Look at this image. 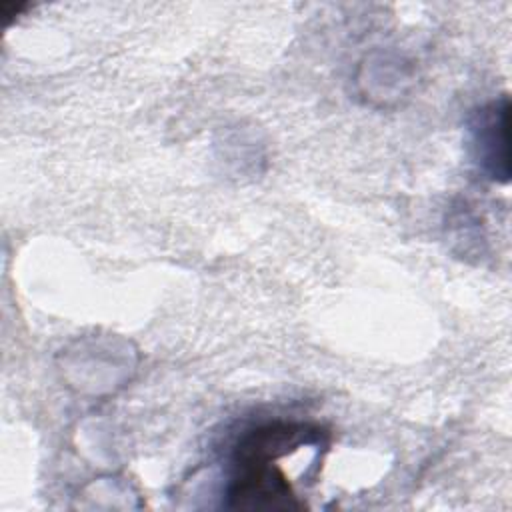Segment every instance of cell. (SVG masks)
<instances>
[{
  "mask_svg": "<svg viewBox=\"0 0 512 512\" xmlns=\"http://www.w3.org/2000/svg\"><path fill=\"white\" fill-rule=\"evenodd\" d=\"M236 474L226 488V506L238 510L302 508L286 476L270 462H236Z\"/></svg>",
  "mask_w": 512,
  "mask_h": 512,
  "instance_id": "cell-1",
  "label": "cell"
},
{
  "mask_svg": "<svg viewBox=\"0 0 512 512\" xmlns=\"http://www.w3.org/2000/svg\"><path fill=\"white\" fill-rule=\"evenodd\" d=\"M322 430L310 424L272 422L242 436L236 446V462H270L294 452L304 444H320Z\"/></svg>",
  "mask_w": 512,
  "mask_h": 512,
  "instance_id": "cell-3",
  "label": "cell"
},
{
  "mask_svg": "<svg viewBox=\"0 0 512 512\" xmlns=\"http://www.w3.org/2000/svg\"><path fill=\"white\" fill-rule=\"evenodd\" d=\"M470 134L478 166L490 178L506 182L510 176L508 98L502 96L474 112L470 120Z\"/></svg>",
  "mask_w": 512,
  "mask_h": 512,
  "instance_id": "cell-2",
  "label": "cell"
}]
</instances>
